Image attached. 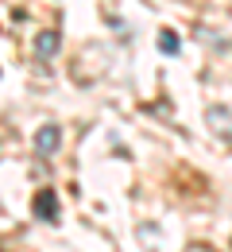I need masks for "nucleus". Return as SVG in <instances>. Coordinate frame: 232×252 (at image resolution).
Masks as SVG:
<instances>
[{"instance_id": "1", "label": "nucleus", "mask_w": 232, "mask_h": 252, "mask_svg": "<svg viewBox=\"0 0 232 252\" xmlns=\"http://www.w3.org/2000/svg\"><path fill=\"white\" fill-rule=\"evenodd\" d=\"M58 144H62V132L54 125H47L39 136H35V148H39V156H54L58 152Z\"/></svg>"}, {"instance_id": "2", "label": "nucleus", "mask_w": 232, "mask_h": 252, "mask_svg": "<svg viewBox=\"0 0 232 252\" xmlns=\"http://www.w3.org/2000/svg\"><path fill=\"white\" fill-rule=\"evenodd\" d=\"M35 214H39L43 221H54V214H58V198H54L51 190L39 194V198H35Z\"/></svg>"}, {"instance_id": "3", "label": "nucleus", "mask_w": 232, "mask_h": 252, "mask_svg": "<svg viewBox=\"0 0 232 252\" xmlns=\"http://www.w3.org/2000/svg\"><path fill=\"white\" fill-rule=\"evenodd\" d=\"M54 51H58V32H43L35 39V55H39V59H51Z\"/></svg>"}, {"instance_id": "4", "label": "nucleus", "mask_w": 232, "mask_h": 252, "mask_svg": "<svg viewBox=\"0 0 232 252\" xmlns=\"http://www.w3.org/2000/svg\"><path fill=\"white\" fill-rule=\"evenodd\" d=\"M209 121H213V128H217L221 136H232V117L225 109H209Z\"/></svg>"}, {"instance_id": "5", "label": "nucleus", "mask_w": 232, "mask_h": 252, "mask_svg": "<svg viewBox=\"0 0 232 252\" xmlns=\"http://www.w3.org/2000/svg\"><path fill=\"white\" fill-rule=\"evenodd\" d=\"M159 47H163V51H178V39H174V35H163Z\"/></svg>"}]
</instances>
